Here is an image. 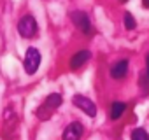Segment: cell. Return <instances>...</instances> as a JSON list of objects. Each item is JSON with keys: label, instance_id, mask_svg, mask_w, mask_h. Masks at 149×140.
I'll use <instances>...</instances> for the list:
<instances>
[{"label": "cell", "instance_id": "obj_1", "mask_svg": "<svg viewBox=\"0 0 149 140\" xmlns=\"http://www.w3.org/2000/svg\"><path fill=\"white\" fill-rule=\"evenodd\" d=\"M61 102H63V98H61V95H58V93H51L46 100H44V103L39 107V110H37V116H39V119H42V121H46L60 105H61Z\"/></svg>", "mask_w": 149, "mask_h": 140}, {"label": "cell", "instance_id": "obj_2", "mask_svg": "<svg viewBox=\"0 0 149 140\" xmlns=\"http://www.w3.org/2000/svg\"><path fill=\"white\" fill-rule=\"evenodd\" d=\"M18 32H19L21 37L32 39V37L37 33V21H35V18L30 16V14L23 16V18L19 19V23H18Z\"/></svg>", "mask_w": 149, "mask_h": 140}, {"label": "cell", "instance_id": "obj_3", "mask_svg": "<svg viewBox=\"0 0 149 140\" xmlns=\"http://www.w3.org/2000/svg\"><path fill=\"white\" fill-rule=\"evenodd\" d=\"M39 65H40V53L39 49L35 47H28L26 49V54H25V70L26 74H35L39 70Z\"/></svg>", "mask_w": 149, "mask_h": 140}, {"label": "cell", "instance_id": "obj_4", "mask_svg": "<svg viewBox=\"0 0 149 140\" xmlns=\"http://www.w3.org/2000/svg\"><path fill=\"white\" fill-rule=\"evenodd\" d=\"M70 19L76 25L84 35H91L93 33V28H91V23H90V18L86 12H81V11H76V12H70Z\"/></svg>", "mask_w": 149, "mask_h": 140}, {"label": "cell", "instance_id": "obj_5", "mask_svg": "<svg viewBox=\"0 0 149 140\" xmlns=\"http://www.w3.org/2000/svg\"><path fill=\"white\" fill-rule=\"evenodd\" d=\"M72 103L76 105L77 109H81L84 114H88L90 117H95V116H97V107H95V103H93L90 98L83 96V95H76V96L72 98Z\"/></svg>", "mask_w": 149, "mask_h": 140}, {"label": "cell", "instance_id": "obj_6", "mask_svg": "<svg viewBox=\"0 0 149 140\" xmlns=\"http://www.w3.org/2000/svg\"><path fill=\"white\" fill-rule=\"evenodd\" d=\"M83 133H84V128L81 123H77V121L70 123L63 131V140H81Z\"/></svg>", "mask_w": 149, "mask_h": 140}, {"label": "cell", "instance_id": "obj_7", "mask_svg": "<svg viewBox=\"0 0 149 140\" xmlns=\"http://www.w3.org/2000/svg\"><path fill=\"white\" fill-rule=\"evenodd\" d=\"M88 60H90V51H88V49H81L79 53H76V56L70 60V68H72V70H77V68H81Z\"/></svg>", "mask_w": 149, "mask_h": 140}, {"label": "cell", "instance_id": "obj_8", "mask_svg": "<svg viewBox=\"0 0 149 140\" xmlns=\"http://www.w3.org/2000/svg\"><path fill=\"white\" fill-rule=\"evenodd\" d=\"M128 72V61L126 60H121V61H116L112 67H111V76L114 79H123Z\"/></svg>", "mask_w": 149, "mask_h": 140}, {"label": "cell", "instance_id": "obj_9", "mask_svg": "<svg viewBox=\"0 0 149 140\" xmlns=\"http://www.w3.org/2000/svg\"><path fill=\"white\" fill-rule=\"evenodd\" d=\"M125 109H126V105H125L123 102H114L112 107H111V119H114V121L119 119V117L123 116Z\"/></svg>", "mask_w": 149, "mask_h": 140}, {"label": "cell", "instance_id": "obj_10", "mask_svg": "<svg viewBox=\"0 0 149 140\" xmlns=\"http://www.w3.org/2000/svg\"><path fill=\"white\" fill-rule=\"evenodd\" d=\"M132 140H149V133L144 128H135L132 131Z\"/></svg>", "mask_w": 149, "mask_h": 140}, {"label": "cell", "instance_id": "obj_11", "mask_svg": "<svg viewBox=\"0 0 149 140\" xmlns=\"http://www.w3.org/2000/svg\"><path fill=\"white\" fill-rule=\"evenodd\" d=\"M125 26H126V30H133L137 25H135V18L130 14V12H126L125 14Z\"/></svg>", "mask_w": 149, "mask_h": 140}, {"label": "cell", "instance_id": "obj_12", "mask_svg": "<svg viewBox=\"0 0 149 140\" xmlns=\"http://www.w3.org/2000/svg\"><path fill=\"white\" fill-rule=\"evenodd\" d=\"M147 72H146V79H147V84H149V54H147Z\"/></svg>", "mask_w": 149, "mask_h": 140}, {"label": "cell", "instance_id": "obj_13", "mask_svg": "<svg viewBox=\"0 0 149 140\" xmlns=\"http://www.w3.org/2000/svg\"><path fill=\"white\" fill-rule=\"evenodd\" d=\"M142 6H144L146 9H149V0H142Z\"/></svg>", "mask_w": 149, "mask_h": 140}, {"label": "cell", "instance_id": "obj_14", "mask_svg": "<svg viewBox=\"0 0 149 140\" xmlns=\"http://www.w3.org/2000/svg\"><path fill=\"white\" fill-rule=\"evenodd\" d=\"M119 2H126V0H119Z\"/></svg>", "mask_w": 149, "mask_h": 140}]
</instances>
